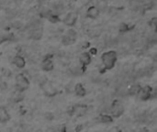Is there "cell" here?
Segmentation results:
<instances>
[{"label": "cell", "instance_id": "obj_1", "mask_svg": "<svg viewBox=\"0 0 157 132\" xmlns=\"http://www.w3.org/2000/svg\"><path fill=\"white\" fill-rule=\"evenodd\" d=\"M102 64L106 70H111L118 60V54L115 51H109L107 52H104L101 56Z\"/></svg>", "mask_w": 157, "mask_h": 132}, {"label": "cell", "instance_id": "obj_2", "mask_svg": "<svg viewBox=\"0 0 157 132\" xmlns=\"http://www.w3.org/2000/svg\"><path fill=\"white\" fill-rule=\"evenodd\" d=\"M29 81L24 74H18L16 76V89L18 92H24L29 87Z\"/></svg>", "mask_w": 157, "mask_h": 132}, {"label": "cell", "instance_id": "obj_3", "mask_svg": "<svg viewBox=\"0 0 157 132\" xmlns=\"http://www.w3.org/2000/svg\"><path fill=\"white\" fill-rule=\"evenodd\" d=\"M109 112L113 117H120L124 112V107L119 101H114L111 107H109Z\"/></svg>", "mask_w": 157, "mask_h": 132}, {"label": "cell", "instance_id": "obj_4", "mask_svg": "<svg viewBox=\"0 0 157 132\" xmlns=\"http://www.w3.org/2000/svg\"><path fill=\"white\" fill-rule=\"evenodd\" d=\"M138 97L142 101H146L149 100V99L152 97V95H153L152 94V88L149 85H146L144 87H141L139 93L137 94Z\"/></svg>", "mask_w": 157, "mask_h": 132}, {"label": "cell", "instance_id": "obj_5", "mask_svg": "<svg viewBox=\"0 0 157 132\" xmlns=\"http://www.w3.org/2000/svg\"><path fill=\"white\" fill-rule=\"evenodd\" d=\"M41 87L43 90V92L45 93V94L48 95V96H53V95L56 94V89L47 80H45L42 83H41Z\"/></svg>", "mask_w": 157, "mask_h": 132}, {"label": "cell", "instance_id": "obj_6", "mask_svg": "<svg viewBox=\"0 0 157 132\" xmlns=\"http://www.w3.org/2000/svg\"><path fill=\"white\" fill-rule=\"evenodd\" d=\"M87 111V107L85 105H76L70 108V114L75 115L76 117H82L84 116Z\"/></svg>", "mask_w": 157, "mask_h": 132}, {"label": "cell", "instance_id": "obj_7", "mask_svg": "<svg viewBox=\"0 0 157 132\" xmlns=\"http://www.w3.org/2000/svg\"><path fill=\"white\" fill-rule=\"evenodd\" d=\"M77 21V15L74 12H70L68 13L65 18L62 19V22H64L66 26H69V27H73Z\"/></svg>", "mask_w": 157, "mask_h": 132}, {"label": "cell", "instance_id": "obj_8", "mask_svg": "<svg viewBox=\"0 0 157 132\" xmlns=\"http://www.w3.org/2000/svg\"><path fill=\"white\" fill-rule=\"evenodd\" d=\"M42 69L45 72H51L54 69V64L53 61H52V59L50 58H45L42 61Z\"/></svg>", "mask_w": 157, "mask_h": 132}, {"label": "cell", "instance_id": "obj_9", "mask_svg": "<svg viewBox=\"0 0 157 132\" xmlns=\"http://www.w3.org/2000/svg\"><path fill=\"white\" fill-rule=\"evenodd\" d=\"M79 61H80L81 65L84 66V67L88 66L92 61V58H91L90 53L89 52H83L79 57Z\"/></svg>", "mask_w": 157, "mask_h": 132}, {"label": "cell", "instance_id": "obj_10", "mask_svg": "<svg viewBox=\"0 0 157 132\" xmlns=\"http://www.w3.org/2000/svg\"><path fill=\"white\" fill-rule=\"evenodd\" d=\"M86 16L87 18L91 19H96L99 16V9L97 7H90L86 10Z\"/></svg>", "mask_w": 157, "mask_h": 132}, {"label": "cell", "instance_id": "obj_11", "mask_svg": "<svg viewBox=\"0 0 157 132\" xmlns=\"http://www.w3.org/2000/svg\"><path fill=\"white\" fill-rule=\"evenodd\" d=\"M13 64H15L18 68H24L25 65H26V61L24 59L23 56H20V55H16L14 58H13V61H12Z\"/></svg>", "mask_w": 157, "mask_h": 132}, {"label": "cell", "instance_id": "obj_12", "mask_svg": "<svg viewBox=\"0 0 157 132\" xmlns=\"http://www.w3.org/2000/svg\"><path fill=\"white\" fill-rule=\"evenodd\" d=\"M10 119V116L8 114V111L5 107H0V122L6 123Z\"/></svg>", "mask_w": 157, "mask_h": 132}, {"label": "cell", "instance_id": "obj_13", "mask_svg": "<svg viewBox=\"0 0 157 132\" xmlns=\"http://www.w3.org/2000/svg\"><path fill=\"white\" fill-rule=\"evenodd\" d=\"M75 93L77 96H85L86 94L85 88L84 87V85L82 84H76V85L75 86Z\"/></svg>", "mask_w": 157, "mask_h": 132}, {"label": "cell", "instance_id": "obj_14", "mask_svg": "<svg viewBox=\"0 0 157 132\" xmlns=\"http://www.w3.org/2000/svg\"><path fill=\"white\" fill-rule=\"evenodd\" d=\"M98 121L100 123H111L113 121V117L110 115H107V114H101L99 117H98Z\"/></svg>", "mask_w": 157, "mask_h": 132}, {"label": "cell", "instance_id": "obj_15", "mask_svg": "<svg viewBox=\"0 0 157 132\" xmlns=\"http://www.w3.org/2000/svg\"><path fill=\"white\" fill-rule=\"evenodd\" d=\"M141 87H142V86L139 85V84H133V85H132V86L128 89L127 93H128L129 94H131V95H137V94L139 93Z\"/></svg>", "mask_w": 157, "mask_h": 132}, {"label": "cell", "instance_id": "obj_16", "mask_svg": "<svg viewBox=\"0 0 157 132\" xmlns=\"http://www.w3.org/2000/svg\"><path fill=\"white\" fill-rule=\"evenodd\" d=\"M47 18H48V20H49L50 22H52V23H57V22L60 21V17H59V15L53 14V13H50L49 16L47 17Z\"/></svg>", "mask_w": 157, "mask_h": 132}, {"label": "cell", "instance_id": "obj_17", "mask_svg": "<svg viewBox=\"0 0 157 132\" xmlns=\"http://www.w3.org/2000/svg\"><path fill=\"white\" fill-rule=\"evenodd\" d=\"M75 40L71 39L70 37H68L67 35H65V36H62V42L64 43L65 45H70V44H73L75 43Z\"/></svg>", "mask_w": 157, "mask_h": 132}, {"label": "cell", "instance_id": "obj_18", "mask_svg": "<svg viewBox=\"0 0 157 132\" xmlns=\"http://www.w3.org/2000/svg\"><path fill=\"white\" fill-rule=\"evenodd\" d=\"M100 32H101V30L99 28H92L91 31H90V36L92 38L99 37L100 35Z\"/></svg>", "mask_w": 157, "mask_h": 132}, {"label": "cell", "instance_id": "obj_19", "mask_svg": "<svg viewBox=\"0 0 157 132\" xmlns=\"http://www.w3.org/2000/svg\"><path fill=\"white\" fill-rule=\"evenodd\" d=\"M66 35H67L68 37H70L71 39L76 41V36H77V34H76V32H75L74 29H69V30H67Z\"/></svg>", "mask_w": 157, "mask_h": 132}, {"label": "cell", "instance_id": "obj_20", "mask_svg": "<svg viewBox=\"0 0 157 132\" xmlns=\"http://www.w3.org/2000/svg\"><path fill=\"white\" fill-rule=\"evenodd\" d=\"M129 29H130V27H129V25L126 24V23H121V24L119 25V31H120V32H126V31H128Z\"/></svg>", "mask_w": 157, "mask_h": 132}, {"label": "cell", "instance_id": "obj_21", "mask_svg": "<svg viewBox=\"0 0 157 132\" xmlns=\"http://www.w3.org/2000/svg\"><path fill=\"white\" fill-rule=\"evenodd\" d=\"M149 25H150V27L155 28V27H156V25H157V18H156V17H153V18L150 20Z\"/></svg>", "mask_w": 157, "mask_h": 132}, {"label": "cell", "instance_id": "obj_22", "mask_svg": "<svg viewBox=\"0 0 157 132\" xmlns=\"http://www.w3.org/2000/svg\"><path fill=\"white\" fill-rule=\"evenodd\" d=\"M12 27L15 28H20L22 27V24L19 21H16V22H13L12 23Z\"/></svg>", "mask_w": 157, "mask_h": 132}, {"label": "cell", "instance_id": "obj_23", "mask_svg": "<svg viewBox=\"0 0 157 132\" xmlns=\"http://www.w3.org/2000/svg\"><path fill=\"white\" fill-rule=\"evenodd\" d=\"M90 53L91 54H96L97 53V49H95V48L90 49Z\"/></svg>", "mask_w": 157, "mask_h": 132}]
</instances>
